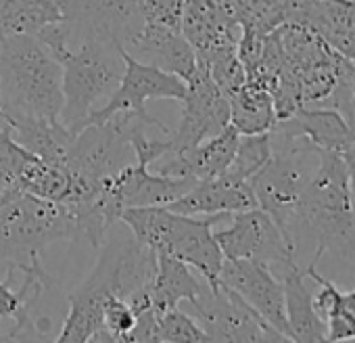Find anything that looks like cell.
Listing matches in <instances>:
<instances>
[{
    "instance_id": "1",
    "label": "cell",
    "mask_w": 355,
    "mask_h": 343,
    "mask_svg": "<svg viewBox=\"0 0 355 343\" xmlns=\"http://www.w3.org/2000/svg\"><path fill=\"white\" fill-rule=\"evenodd\" d=\"M101 256L86 281L69 295V314L57 335L59 343L107 341L103 328V306L115 295L125 301L150 289L157 272V251L125 233L109 231L98 247Z\"/></svg>"
},
{
    "instance_id": "2",
    "label": "cell",
    "mask_w": 355,
    "mask_h": 343,
    "mask_svg": "<svg viewBox=\"0 0 355 343\" xmlns=\"http://www.w3.org/2000/svg\"><path fill=\"white\" fill-rule=\"evenodd\" d=\"M284 237L303 270L318 268L326 253L355 266V208L338 151H322L320 165Z\"/></svg>"
},
{
    "instance_id": "3",
    "label": "cell",
    "mask_w": 355,
    "mask_h": 343,
    "mask_svg": "<svg viewBox=\"0 0 355 343\" xmlns=\"http://www.w3.org/2000/svg\"><path fill=\"white\" fill-rule=\"evenodd\" d=\"M63 69L34 36H0V119L61 122Z\"/></svg>"
},
{
    "instance_id": "4",
    "label": "cell",
    "mask_w": 355,
    "mask_h": 343,
    "mask_svg": "<svg viewBox=\"0 0 355 343\" xmlns=\"http://www.w3.org/2000/svg\"><path fill=\"white\" fill-rule=\"evenodd\" d=\"M78 241V228L71 210L5 187L0 193V264L7 272L19 274L42 264L40 253L55 243Z\"/></svg>"
},
{
    "instance_id": "5",
    "label": "cell",
    "mask_w": 355,
    "mask_h": 343,
    "mask_svg": "<svg viewBox=\"0 0 355 343\" xmlns=\"http://www.w3.org/2000/svg\"><path fill=\"white\" fill-rule=\"evenodd\" d=\"M224 218L226 216H207L199 220L195 216L171 212L165 206H142L123 210L119 222L146 247L175 256L214 285L220 281L224 264V253L214 237V226Z\"/></svg>"
},
{
    "instance_id": "6",
    "label": "cell",
    "mask_w": 355,
    "mask_h": 343,
    "mask_svg": "<svg viewBox=\"0 0 355 343\" xmlns=\"http://www.w3.org/2000/svg\"><path fill=\"white\" fill-rule=\"evenodd\" d=\"M272 155L251 178L257 206L266 210L284 233L297 216L305 191L315 174L322 151L303 134L270 130Z\"/></svg>"
},
{
    "instance_id": "7",
    "label": "cell",
    "mask_w": 355,
    "mask_h": 343,
    "mask_svg": "<svg viewBox=\"0 0 355 343\" xmlns=\"http://www.w3.org/2000/svg\"><path fill=\"white\" fill-rule=\"evenodd\" d=\"M63 69L61 124L76 136L96 103L109 99L123 76V49L111 40H84L53 51Z\"/></svg>"
},
{
    "instance_id": "8",
    "label": "cell",
    "mask_w": 355,
    "mask_h": 343,
    "mask_svg": "<svg viewBox=\"0 0 355 343\" xmlns=\"http://www.w3.org/2000/svg\"><path fill=\"white\" fill-rule=\"evenodd\" d=\"M136 122L142 119L134 113L121 111L105 122L88 124L73 136L63 163L88 187L98 189L119 169L136 161L132 144L128 140L130 130Z\"/></svg>"
},
{
    "instance_id": "9",
    "label": "cell",
    "mask_w": 355,
    "mask_h": 343,
    "mask_svg": "<svg viewBox=\"0 0 355 343\" xmlns=\"http://www.w3.org/2000/svg\"><path fill=\"white\" fill-rule=\"evenodd\" d=\"M189 314L209 341H286L224 283L209 285L189 299Z\"/></svg>"
},
{
    "instance_id": "10",
    "label": "cell",
    "mask_w": 355,
    "mask_h": 343,
    "mask_svg": "<svg viewBox=\"0 0 355 343\" xmlns=\"http://www.w3.org/2000/svg\"><path fill=\"white\" fill-rule=\"evenodd\" d=\"M230 224L226 228L214 231V237L228 260H251L268 266L278 278L293 266L295 262L293 249L274 222V218L257 208L230 214Z\"/></svg>"
},
{
    "instance_id": "11",
    "label": "cell",
    "mask_w": 355,
    "mask_h": 343,
    "mask_svg": "<svg viewBox=\"0 0 355 343\" xmlns=\"http://www.w3.org/2000/svg\"><path fill=\"white\" fill-rule=\"evenodd\" d=\"M123 63H125V67H123V76L119 80V86L113 90V94L107 99V103L103 107H96L90 113L86 126L105 122L115 113L128 111V113L138 115L148 126H155L157 130L169 134L171 130L161 119L153 117L146 111V101H157V99L182 101V97L187 92V82L182 78L169 74V72H163L155 65H148V63L134 59L125 51H123Z\"/></svg>"
},
{
    "instance_id": "12",
    "label": "cell",
    "mask_w": 355,
    "mask_h": 343,
    "mask_svg": "<svg viewBox=\"0 0 355 343\" xmlns=\"http://www.w3.org/2000/svg\"><path fill=\"white\" fill-rule=\"evenodd\" d=\"M230 124L228 97L214 82L211 74L197 61L195 74L187 80V92L182 97L180 124L167 136L171 151L180 153L197 147L205 138L222 132Z\"/></svg>"
},
{
    "instance_id": "13",
    "label": "cell",
    "mask_w": 355,
    "mask_h": 343,
    "mask_svg": "<svg viewBox=\"0 0 355 343\" xmlns=\"http://www.w3.org/2000/svg\"><path fill=\"white\" fill-rule=\"evenodd\" d=\"M220 283L230 287L274 331L286 337V341H293L286 322V310H284V287L282 281L268 266L251 260L224 258L220 270Z\"/></svg>"
},
{
    "instance_id": "14",
    "label": "cell",
    "mask_w": 355,
    "mask_h": 343,
    "mask_svg": "<svg viewBox=\"0 0 355 343\" xmlns=\"http://www.w3.org/2000/svg\"><path fill=\"white\" fill-rule=\"evenodd\" d=\"M165 208L184 216H228L257 208V199L249 181L224 172L220 176L199 181L189 193Z\"/></svg>"
},
{
    "instance_id": "15",
    "label": "cell",
    "mask_w": 355,
    "mask_h": 343,
    "mask_svg": "<svg viewBox=\"0 0 355 343\" xmlns=\"http://www.w3.org/2000/svg\"><path fill=\"white\" fill-rule=\"evenodd\" d=\"M199 181L195 178H171L157 174L144 163H130L109 178V189L123 210L142 206H169L189 193Z\"/></svg>"
},
{
    "instance_id": "16",
    "label": "cell",
    "mask_w": 355,
    "mask_h": 343,
    "mask_svg": "<svg viewBox=\"0 0 355 343\" xmlns=\"http://www.w3.org/2000/svg\"><path fill=\"white\" fill-rule=\"evenodd\" d=\"M134 59L155 65L163 72H169L184 82L197 69V55L191 42L184 38L182 30L146 24L138 32V36L123 49Z\"/></svg>"
},
{
    "instance_id": "17",
    "label": "cell",
    "mask_w": 355,
    "mask_h": 343,
    "mask_svg": "<svg viewBox=\"0 0 355 343\" xmlns=\"http://www.w3.org/2000/svg\"><path fill=\"white\" fill-rule=\"evenodd\" d=\"M288 22L305 24L332 51L355 59V0H301Z\"/></svg>"
},
{
    "instance_id": "18",
    "label": "cell",
    "mask_w": 355,
    "mask_h": 343,
    "mask_svg": "<svg viewBox=\"0 0 355 343\" xmlns=\"http://www.w3.org/2000/svg\"><path fill=\"white\" fill-rule=\"evenodd\" d=\"M21 274V285L19 289H13V276H9L5 283L0 281V320H11L13 326L7 333V341L21 339V337H34L42 326L32 316V308L38 303L40 295L46 291L51 285V276L46 274L44 266L38 264L34 268H28Z\"/></svg>"
},
{
    "instance_id": "19",
    "label": "cell",
    "mask_w": 355,
    "mask_h": 343,
    "mask_svg": "<svg viewBox=\"0 0 355 343\" xmlns=\"http://www.w3.org/2000/svg\"><path fill=\"white\" fill-rule=\"evenodd\" d=\"M280 281L284 287V310L293 341H326V322L313 308V293L307 287L305 270L293 266L280 276Z\"/></svg>"
},
{
    "instance_id": "20",
    "label": "cell",
    "mask_w": 355,
    "mask_h": 343,
    "mask_svg": "<svg viewBox=\"0 0 355 343\" xmlns=\"http://www.w3.org/2000/svg\"><path fill=\"white\" fill-rule=\"evenodd\" d=\"M272 128H280L288 134H303L324 151L343 153L353 144L343 115L328 107H299L293 115L276 119Z\"/></svg>"
},
{
    "instance_id": "21",
    "label": "cell",
    "mask_w": 355,
    "mask_h": 343,
    "mask_svg": "<svg viewBox=\"0 0 355 343\" xmlns=\"http://www.w3.org/2000/svg\"><path fill=\"white\" fill-rule=\"evenodd\" d=\"M205 285V278H197L191 266L171 253L157 251V272L148 289L150 306L157 312L178 308L182 301L193 299Z\"/></svg>"
},
{
    "instance_id": "22",
    "label": "cell",
    "mask_w": 355,
    "mask_h": 343,
    "mask_svg": "<svg viewBox=\"0 0 355 343\" xmlns=\"http://www.w3.org/2000/svg\"><path fill=\"white\" fill-rule=\"evenodd\" d=\"M0 122L11 130L13 138L30 153L49 161H65L73 134L61 122L40 117H9Z\"/></svg>"
},
{
    "instance_id": "23",
    "label": "cell",
    "mask_w": 355,
    "mask_h": 343,
    "mask_svg": "<svg viewBox=\"0 0 355 343\" xmlns=\"http://www.w3.org/2000/svg\"><path fill=\"white\" fill-rule=\"evenodd\" d=\"M228 103L230 126L239 134H263L276 124L274 97L257 82L247 80L234 94L228 97Z\"/></svg>"
},
{
    "instance_id": "24",
    "label": "cell",
    "mask_w": 355,
    "mask_h": 343,
    "mask_svg": "<svg viewBox=\"0 0 355 343\" xmlns=\"http://www.w3.org/2000/svg\"><path fill=\"white\" fill-rule=\"evenodd\" d=\"M270 155H272L270 132L241 134L239 144H236V153H234L232 163H230V167L226 172L234 178L251 183V178L268 163Z\"/></svg>"
},
{
    "instance_id": "25",
    "label": "cell",
    "mask_w": 355,
    "mask_h": 343,
    "mask_svg": "<svg viewBox=\"0 0 355 343\" xmlns=\"http://www.w3.org/2000/svg\"><path fill=\"white\" fill-rule=\"evenodd\" d=\"M155 341L165 343V341H209L205 331L197 324V320L180 310V308H171L165 312L157 314L155 322Z\"/></svg>"
},
{
    "instance_id": "26",
    "label": "cell",
    "mask_w": 355,
    "mask_h": 343,
    "mask_svg": "<svg viewBox=\"0 0 355 343\" xmlns=\"http://www.w3.org/2000/svg\"><path fill=\"white\" fill-rule=\"evenodd\" d=\"M32 157V153L21 147L11 130L3 124V128H0V178H3L9 187L15 185L17 176L21 167L26 165V161Z\"/></svg>"
},
{
    "instance_id": "27",
    "label": "cell",
    "mask_w": 355,
    "mask_h": 343,
    "mask_svg": "<svg viewBox=\"0 0 355 343\" xmlns=\"http://www.w3.org/2000/svg\"><path fill=\"white\" fill-rule=\"evenodd\" d=\"M144 22L182 30L184 0H138Z\"/></svg>"
},
{
    "instance_id": "28",
    "label": "cell",
    "mask_w": 355,
    "mask_h": 343,
    "mask_svg": "<svg viewBox=\"0 0 355 343\" xmlns=\"http://www.w3.org/2000/svg\"><path fill=\"white\" fill-rule=\"evenodd\" d=\"M355 339V289L343 291L338 312L326 322V341Z\"/></svg>"
},
{
    "instance_id": "29",
    "label": "cell",
    "mask_w": 355,
    "mask_h": 343,
    "mask_svg": "<svg viewBox=\"0 0 355 343\" xmlns=\"http://www.w3.org/2000/svg\"><path fill=\"white\" fill-rule=\"evenodd\" d=\"M340 155H343V161H345V167H347L349 193H351V201H353V208H355V144L345 149Z\"/></svg>"
},
{
    "instance_id": "30",
    "label": "cell",
    "mask_w": 355,
    "mask_h": 343,
    "mask_svg": "<svg viewBox=\"0 0 355 343\" xmlns=\"http://www.w3.org/2000/svg\"><path fill=\"white\" fill-rule=\"evenodd\" d=\"M5 187H9V185H7V183H5L3 178H0V193H3V189H5Z\"/></svg>"
},
{
    "instance_id": "31",
    "label": "cell",
    "mask_w": 355,
    "mask_h": 343,
    "mask_svg": "<svg viewBox=\"0 0 355 343\" xmlns=\"http://www.w3.org/2000/svg\"><path fill=\"white\" fill-rule=\"evenodd\" d=\"M353 63H355V59H353ZM353 99H355V80H353Z\"/></svg>"
}]
</instances>
